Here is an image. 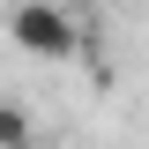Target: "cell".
Instances as JSON below:
<instances>
[{"mask_svg":"<svg viewBox=\"0 0 149 149\" xmlns=\"http://www.w3.org/2000/svg\"><path fill=\"white\" fill-rule=\"evenodd\" d=\"M8 37H15V52L45 60V67L82 45V30H74V15L60 8V0H15V8H8Z\"/></svg>","mask_w":149,"mask_h":149,"instance_id":"6da1fadb","label":"cell"},{"mask_svg":"<svg viewBox=\"0 0 149 149\" xmlns=\"http://www.w3.org/2000/svg\"><path fill=\"white\" fill-rule=\"evenodd\" d=\"M0 149H37V119L15 97H0Z\"/></svg>","mask_w":149,"mask_h":149,"instance_id":"7a4b0ae2","label":"cell"}]
</instances>
